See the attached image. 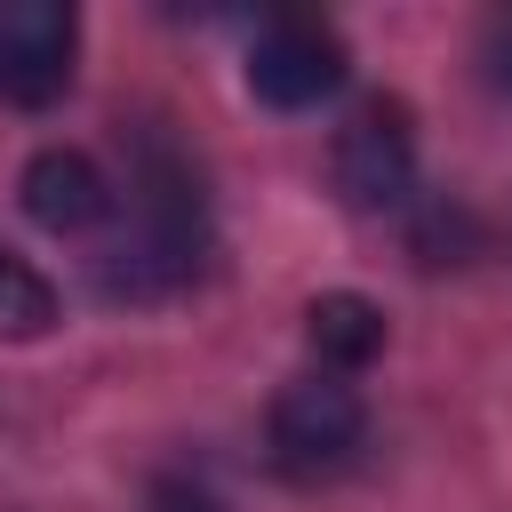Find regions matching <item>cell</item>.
Instances as JSON below:
<instances>
[{
  "instance_id": "obj_1",
  "label": "cell",
  "mask_w": 512,
  "mask_h": 512,
  "mask_svg": "<svg viewBox=\"0 0 512 512\" xmlns=\"http://www.w3.org/2000/svg\"><path fill=\"white\" fill-rule=\"evenodd\" d=\"M264 440H272V464H280L288 480H328V472H344V464L360 456V440H368V400H360L344 376H328V368L288 376V384L272 392Z\"/></svg>"
},
{
  "instance_id": "obj_2",
  "label": "cell",
  "mask_w": 512,
  "mask_h": 512,
  "mask_svg": "<svg viewBox=\"0 0 512 512\" xmlns=\"http://www.w3.org/2000/svg\"><path fill=\"white\" fill-rule=\"evenodd\" d=\"M352 56L336 40V24L320 16H272L256 40H248V96L272 104V112H312L344 88Z\"/></svg>"
},
{
  "instance_id": "obj_3",
  "label": "cell",
  "mask_w": 512,
  "mask_h": 512,
  "mask_svg": "<svg viewBox=\"0 0 512 512\" xmlns=\"http://www.w3.org/2000/svg\"><path fill=\"white\" fill-rule=\"evenodd\" d=\"M328 176L352 208H400L416 192V120L400 96H368L344 128H336V152H328Z\"/></svg>"
},
{
  "instance_id": "obj_4",
  "label": "cell",
  "mask_w": 512,
  "mask_h": 512,
  "mask_svg": "<svg viewBox=\"0 0 512 512\" xmlns=\"http://www.w3.org/2000/svg\"><path fill=\"white\" fill-rule=\"evenodd\" d=\"M80 16L64 0H0V96L8 104H56L72 88Z\"/></svg>"
},
{
  "instance_id": "obj_5",
  "label": "cell",
  "mask_w": 512,
  "mask_h": 512,
  "mask_svg": "<svg viewBox=\"0 0 512 512\" xmlns=\"http://www.w3.org/2000/svg\"><path fill=\"white\" fill-rule=\"evenodd\" d=\"M16 200H24V216H32L40 232L72 240V232L104 224V208H112V184H104V168H96L88 152H72V144H48V152H32V160H24V176H16Z\"/></svg>"
},
{
  "instance_id": "obj_6",
  "label": "cell",
  "mask_w": 512,
  "mask_h": 512,
  "mask_svg": "<svg viewBox=\"0 0 512 512\" xmlns=\"http://www.w3.org/2000/svg\"><path fill=\"white\" fill-rule=\"evenodd\" d=\"M304 336H312V352H320L328 376L368 368L384 352V304H368L360 288H328V296L304 304Z\"/></svg>"
},
{
  "instance_id": "obj_7",
  "label": "cell",
  "mask_w": 512,
  "mask_h": 512,
  "mask_svg": "<svg viewBox=\"0 0 512 512\" xmlns=\"http://www.w3.org/2000/svg\"><path fill=\"white\" fill-rule=\"evenodd\" d=\"M48 320H56V288H48L24 256H8V248H0V336H8V344H24V336H40Z\"/></svg>"
},
{
  "instance_id": "obj_8",
  "label": "cell",
  "mask_w": 512,
  "mask_h": 512,
  "mask_svg": "<svg viewBox=\"0 0 512 512\" xmlns=\"http://www.w3.org/2000/svg\"><path fill=\"white\" fill-rule=\"evenodd\" d=\"M144 512H224V504H216V496H208V488H192V480H160V488H152V504H144Z\"/></svg>"
},
{
  "instance_id": "obj_9",
  "label": "cell",
  "mask_w": 512,
  "mask_h": 512,
  "mask_svg": "<svg viewBox=\"0 0 512 512\" xmlns=\"http://www.w3.org/2000/svg\"><path fill=\"white\" fill-rule=\"evenodd\" d=\"M480 64H488V80L512 96V16H496V24H488V48H480Z\"/></svg>"
}]
</instances>
